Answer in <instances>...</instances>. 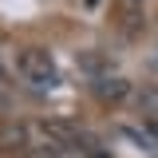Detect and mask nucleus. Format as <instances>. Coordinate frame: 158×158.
Wrapping results in <instances>:
<instances>
[{
    "label": "nucleus",
    "instance_id": "f03ea898",
    "mask_svg": "<svg viewBox=\"0 0 158 158\" xmlns=\"http://www.w3.org/2000/svg\"><path fill=\"white\" fill-rule=\"evenodd\" d=\"M91 87H95V95L103 99V103H123V99L131 95V83L123 75H99Z\"/></svg>",
    "mask_w": 158,
    "mask_h": 158
},
{
    "label": "nucleus",
    "instance_id": "f257e3e1",
    "mask_svg": "<svg viewBox=\"0 0 158 158\" xmlns=\"http://www.w3.org/2000/svg\"><path fill=\"white\" fill-rule=\"evenodd\" d=\"M16 63H20V75L28 79L32 87H40V91H52V87L59 83L56 63H52V56H48L44 48H24Z\"/></svg>",
    "mask_w": 158,
    "mask_h": 158
},
{
    "label": "nucleus",
    "instance_id": "20e7f679",
    "mask_svg": "<svg viewBox=\"0 0 158 158\" xmlns=\"http://www.w3.org/2000/svg\"><path fill=\"white\" fill-rule=\"evenodd\" d=\"M138 107L142 111H158V91H142L138 95Z\"/></svg>",
    "mask_w": 158,
    "mask_h": 158
},
{
    "label": "nucleus",
    "instance_id": "39448f33",
    "mask_svg": "<svg viewBox=\"0 0 158 158\" xmlns=\"http://www.w3.org/2000/svg\"><path fill=\"white\" fill-rule=\"evenodd\" d=\"M4 107H8V83L0 79V111H4Z\"/></svg>",
    "mask_w": 158,
    "mask_h": 158
},
{
    "label": "nucleus",
    "instance_id": "423d86ee",
    "mask_svg": "<svg viewBox=\"0 0 158 158\" xmlns=\"http://www.w3.org/2000/svg\"><path fill=\"white\" fill-rule=\"evenodd\" d=\"M154 67H158V59H154Z\"/></svg>",
    "mask_w": 158,
    "mask_h": 158
},
{
    "label": "nucleus",
    "instance_id": "7ed1b4c3",
    "mask_svg": "<svg viewBox=\"0 0 158 158\" xmlns=\"http://www.w3.org/2000/svg\"><path fill=\"white\" fill-rule=\"evenodd\" d=\"M118 12L123 16H142V0H118Z\"/></svg>",
    "mask_w": 158,
    "mask_h": 158
}]
</instances>
